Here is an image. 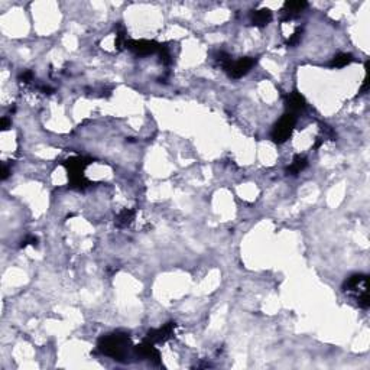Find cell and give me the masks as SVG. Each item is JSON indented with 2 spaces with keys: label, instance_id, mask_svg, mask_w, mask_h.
I'll list each match as a JSON object with an SVG mask.
<instances>
[{
  "label": "cell",
  "instance_id": "8fae6325",
  "mask_svg": "<svg viewBox=\"0 0 370 370\" xmlns=\"http://www.w3.org/2000/svg\"><path fill=\"white\" fill-rule=\"evenodd\" d=\"M272 19H273V13L269 9H266V8L253 10L250 13V22H252V25L253 26H258V28H263V26L269 25Z\"/></svg>",
  "mask_w": 370,
  "mask_h": 370
},
{
  "label": "cell",
  "instance_id": "7402d4cb",
  "mask_svg": "<svg viewBox=\"0 0 370 370\" xmlns=\"http://www.w3.org/2000/svg\"><path fill=\"white\" fill-rule=\"evenodd\" d=\"M41 90L45 92V94H52V92H54V88H51V87H48V85H42Z\"/></svg>",
  "mask_w": 370,
  "mask_h": 370
},
{
  "label": "cell",
  "instance_id": "5bb4252c",
  "mask_svg": "<svg viewBox=\"0 0 370 370\" xmlns=\"http://www.w3.org/2000/svg\"><path fill=\"white\" fill-rule=\"evenodd\" d=\"M133 220H135V210L126 208V210H123V211H120V213L116 215L114 223H116V226L119 229H125V227L130 226Z\"/></svg>",
  "mask_w": 370,
  "mask_h": 370
},
{
  "label": "cell",
  "instance_id": "4fadbf2b",
  "mask_svg": "<svg viewBox=\"0 0 370 370\" xmlns=\"http://www.w3.org/2000/svg\"><path fill=\"white\" fill-rule=\"evenodd\" d=\"M68 181H70V187L78 191H84L91 185V182L84 176V174H71V175H68Z\"/></svg>",
  "mask_w": 370,
  "mask_h": 370
},
{
  "label": "cell",
  "instance_id": "d6986e66",
  "mask_svg": "<svg viewBox=\"0 0 370 370\" xmlns=\"http://www.w3.org/2000/svg\"><path fill=\"white\" fill-rule=\"evenodd\" d=\"M38 237L37 236H28L25 240H22L20 243V248H26L28 244H32V246H38Z\"/></svg>",
  "mask_w": 370,
  "mask_h": 370
},
{
  "label": "cell",
  "instance_id": "3957f363",
  "mask_svg": "<svg viewBox=\"0 0 370 370\" xmlns=\"http://www.w3.org/2000/svg\"><path fill=\"white\" fill-rule=\"evenodd\" d=\"M296 125V116L295 114H291V113H285L279 120L275 123L272 133H270V138L272 140L278 143V145H282L285 143L288 139L291 138L294 128Z\"/></svg>",
  "mask_w": 370,
  "mask_h": 370
},
{
  "label": "cell",
  "instance_id": "44dd1931",
  "mask_svg": "<svg viewBox=\"0 0 370 370\" xmlns=\"http://www.w3.org/2000/svg\"><path fill=\"white\" fill-rule=\"evenodd\" d=\"M0 128H2V130H8L10 128V120L8 119V117H3L2 119V121H0Z\"/></svg>",
  "mask_w": 370,
  "mask_h": 370
},
{
  "label": "cell",
  "instance_id": "52a82bcc",
  "mask_svg": "<svg viewBox=\"0 0 370 370\" xmlns=\"http://www.w3.org/2000/svg\"><path fill=\"white\" fill-rule=\"evenodd\" d=\"M133 350H135V353L138 354L140 359H146V360L152 361L155 364L161 363V360H159L161 359V354H159V352H158V349L155 347L153 343L143 340L139 346L133 347Z\"/></svg>",
  "mask_w": 370,
  "mask_h": 370
},
{
  "label": "cell",
  "instance_id": "ba28073f",
  "mask_svg": "<svg viewBox=\"0 0 370 370\" xmlns=\"http://www.w3.org/2000/svg\"><path fill=\"white\" fill-rule=\"evenodd\" d=\"M285 107H287V113L296 116L298 113H301L306 109L305 97L298 91L289 92L285 97Z\"/></svg>",
  "mask_w": 370,
  "mask_h": 370
},
{
  "label": "cell",
  "instance_id": "30bf717a",
  "mask_svg": "<svg viewBox=\"0 0 370 370\" xmlns=\"http://www.w3.org/2000/svg\"><path fill=\"white\" fill-rule=\"evenodd\" d=\"M308 6L306 2H302V0H294V2H287L284 5V16H282V22H288V20H292V19L298 18L302 10L305 9Z\"/></svg>",
  "mask_w": 370,
  "mask_h": 370
},
{
  "label": "cell",
  "instance_id": "ac0fdd59",
  "mask_svg": "<svg viewBox=\"0 0 370 370\" xmlns=\"http://www.w3.org/2000/svg\"><path fill=\"white\" fill-rule=\"evenodd\" d=\"M32 80H34V73L30 70H26L19 75V81H22V83H30Z\"/></svg>",
  "mask_w": 370,
  "mask_h": 370
},
{
  "label": "cell",
  "instance_id": "2e32d148",
  "mask_svg": "<svg viewBox=\"0 0 370 370\" xmlns=\"http://www.w3.org/2000/svg\"><path fill=\"white\" fill-rule=\"evenodd\" d=\"M126 42H128V38H126V30L121 28V26H119L117 32H116V42H114L116 49H117V51H121L123 48H126Z\"/></svg>",
  "mask_w": 370,
  "mask_h": 370
},
{
  "label": "cell",
  "instance_id": "8992f818",
  "mask_svg": "<svg viewBox=\"0 0 370 370\" xmlns=\"http://www.w3.org/2000/svg\"><path fill=\"white\" fill-rule=\"evenodd\" d=\"M175 327L176 324L172 323V321H171V323H167L165 325H162L161 328L148 331L146 337H145V340H146V342L153 343V344L168 342L169 338L174 337V330H175Z\"/></svg>",
  "mask_w": 370,
  "mask_h": 370
},
{
  "label": "cell",
  "instance_id": "9a60e30c",
  "mask_svg": "<svg viewBox=\"0 0 370 370\" xmlns=\"http://www.w3.org/2000/svg\"><path fill=\"white\" fill-rule=\"evenodd\" d=\"M353 63V55L352 54H344L340 52L337 55L333 56V59L328 63V67L331 68H343V67H347Z\"/></svg>",
  "mask_w": 370,
  "mask_h": 370
},
{
  "label": "cell",
  "instance_id": "5b68a950",
  "mask_svg": "<svg viewBox=\"0 0 370 370\" xmlns=\"http://www.w3.org/2000/svg\"><path fill=\"white\" fill-rule=\"evenodd\" d=\"M256 58H253V56H244V58H240V59H237V61H231L230 65L224 70L230 78H234V80H239L241 77H244V75L249 73L250 70L255 67L256 64Z\"/></svg>",
  "mask_w": 370,
  "mask_h": 370
},
{
  "label": "cell",
  "instance_id": "277c9868",
  "mask_svg": "<svg viewBox=\"0 0 370 370\" xmlns=\"http://www.w3.org/2000/svg\"><path fill=\"white\" fill-rule=\"evenodd\" d=\"M167 46V44H159L157 41H148V39H128L126 48L132 51L135 55L146 56L152 54H161V51Z\"/></svg>",
  "mask_w": 370,
  "mask_h": 370
},
{
  "label": "cell",
  "instance_id": "ffe728a7",
  "mask_svg": "<svg viewBox=\"0 0 370 370\" xmlns=\"http://www.w3.org/2000/svg\"><path fill=\"white\" fill-rule=\"evenodd\" d=\"M10 175V169L6 164H3V168H2V179H8V176Z\"/></svg>",
  "mask_w": 370,
  "mask_h": 370
},
{
  "label": "cell",
  "instance_id": "6da1fadb",
  "mask_svg": "<svg viewBox=\"0 0 370 370\" xmlns=\"http://www.w3.org/2000/svg\"><path fill=\"white\" fill-rule=\"evenodd\" d=\"M130 349H132V342H130L129 334L120 333V331L106 334L97 342L99 352L117 361H128Z\"/></svg>",
  "mask_w": 370,
  "mask_h": 370
},
{
  "label": "cell",
  "instance_id": "7a4b0ae2",
  "mask_svg": "<svg viewBox=\"0 0 370 370\" xmlns=\"http://www.w3.org/2000/svg\"><path fill=\"white\" fill-rule=\"evenodd\" d=\"M343 291L344 292H350L356 298L357 305L367 310L370 306L369 294H367V276L363 273H356L350 278L346 279V282L343 284Z\"/></svg>",
  "mask_w": 370,
  "mask_h": 370
},
{
  "label": "cell",
  "instance_id": "7c38bea8",
  "mask_svg": "<svg viewBox=\"0 0 370 370\" xmlns=\"http://www.w3.org/2000/svg\"><path fill=\"white\" fill-rule=\"evenodd\" d=\"M308 167V159L305 157H301V155H296L292 161V164L287 168L288 175L295 176L298 174H301L305 168Z\"/></svg>",
  "mask_w": 370,
  "mask_h": 370
},
{
  "label": "cell",
  "instance_id": "e0dca14e",
  "mask_svg": "<svg viewBox=\"0 0 370 370\" xmlns=\"http://www.w3.org/2000/svg\"><path fill=\"white\" fill-rule=\"evenodd\" d=\"M301 37H302V28H298L295 32H294V34L289 37V39L287 41V45L288 46L298 45V44H299V41H301Z\"/></svg>",
  "mask_w": 370,
  "mask_h": 370
},
{
  "label": "cell",
  "instance_id": "9c48e42d",
  "mask_svg": "<svg viewBox=\"0 0 370 370\" xmlns=\"http://www.w3.org/2000/svg\"><path fill=\"white\" fill-rule=\"evenodd\" d=\"M91 162V158L71 157L68 158V159H65L64 162H63V165L67 169L68 175H71V174H84V169L88 167Z\"/></svg>",
  "mask_w": 370,
  "mask_h": 370
}]
</instances>
